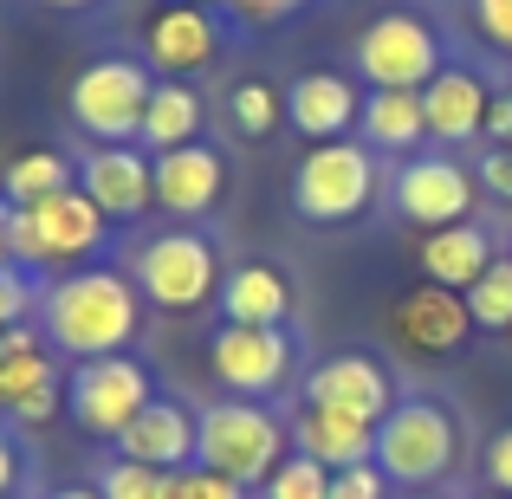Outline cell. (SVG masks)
Instances as JSON below:
<instances>
[{
  "instance_id": "cell-40",
  "label": "cell",
  "mask_w": 512,
  "mask_h": 499,
  "mask_svg": "<svg viewBox=\"0 0 512 499\" xmlns=\"http://www.w3.org/2000/svg\"><path fill=\"white\" fill-rule=\"evenodd\" d=\"M46 499H104L98 487H59V493H46Z\"/></svg>"
},
{
  "instance_id": "cell-13",
  "label": "cell",
  "mask_w": 512,
  "mask_h": 499,
  "mask_svg": "<svg viewBox=\"0 0 512 499\" xmlns=\"http://www.w3.org/2000/svg\"><path fill=\"white\" fill-rule=\"evenodd\" d=\"M0 396H7V415L26 422V428L46 422V415L65 402L59 370H52V350H46V331H33V325L0 331Z\"/></svg>"
},
{
  "instance_id": "cell-30",
  "label": "cell",
  "mask_w": 512,
  "mask_h": 499,
  "mask_svg": "<svg viewBox=\"0 0 512 499\" xmlns=\"http://www.w3.org/2000/svg\"><path fill=\"white\" fill-rule=\"evenodd\" d=\"M266 499H331V467H318L312 454H286L266 480Z\"/></svg>"
},
{
  "instance_id": "cell-6",
  "label": "cell",
  "mask_w": 512,
  "mask_h": 499,
  "mask_svg": "<svg viewBox=\"0 0 512 499\" xmlns=\"http://www.w3.org/2000/svg\"><path fill=\"white\" fill-rule=\"evenodd\" d=\"M150 65L143 59H91L85 72L72 78V124L85 130L91 143H137L143 137V111H150Z\"/></svg>"
},
{
  "instance_id": "cell-23",
  "label": "cell",
  "mask_w": 512,
  "mask_h": 499,
  "mask_svg": "<svg viewBox=\"0 0 512 499\" xmlns=\"http://www.w3.org/2000/svg\"><path fill=\"white\" fill-rule=\"evenodd\" d=\"M292 454H312L318 467L344 474V467H357V461H376V428L357 422V415L312 409V402H305L299 422H292Z\"/></svg>"
},
{
  "instance_id": "cell-4",
  "label": "cell",
  "mask_w": 512,
  "mask_h": 499,
  "mask_svg": "<svg viewBox=\"0 0 512 499\" xmlns=\"http://www.w3.org/2000/svg\"><path fill=\"white\" fill-rule=\"evenodd\" d=\"M454 448H461V428L435 396H402L376 422V467L389 474V487L428 493L454 467Z\"/></svg>"
},
{
  "instance_id": "cell-28",
  "label": "cell",
  "mask_w": 512,
  "mask_h": 499,
  "mask_svg": "<svg viewBox=\"0 0 512 499\" xmlns=\"http://www.w3.org/2000/svg\"><path fill=\"white\" fill-rule=\"evenodd\" d=\"M467 318H474V331H512V253H500L467 286Z\"/></svg>"
},
{
  "instance_id": "cell-35",
  "label": "cell",
  "mask_w": 512,
  "mask_h": 499,
  "mask_svg": "<svg viewBox=\"0 0 512 499\" xmlns=\"http://www.w3.org/2000/svg\"><path fill=\"white\" fill-rule=\"evenodd\" d=\"M474 26L487 33V46L512 52V0H474Z\"/></svg>"
},
{
  "instance_id": "cell-24",
  "label": "cell",
  "mask_w": 512,
  "mask_h": 499,
  "mask_svg": "<svg viewBox=\"0 0 512 499\" xmlns=\"http://www.w3.org/2000/svg\"><path fill=\"white\" fill-rule=\"evenodd\" d=\"M201 98L195 85H182V78H163V85L150 91V111H143V150L163 156V150H182V143H201Z\"/></svg>"
},
{
  "instance_id": "cell-19",
  "label": "cell",
  "mask_w": 512,
  "mask_h": 499,
  "mask_svg": "<svg viewBox=\"0 0 512 499\" xmlns=\"http://www.w3.org/2000/svg\"><path fill=\"white\" fill-rule=\"evenodd\" d=\"M117 454L156 467V474H182V467L195 461V415L175 396H150V409L117 435Z\"/></svg>"
},
{
  "instance_id": "cell-33",
  "label": "cell",
  "mask_w": 512,
  "mask_h": 499,
  "mask_svg": "<svg viewBox=\"0 0 512 499\" xmlns=\"http://www.w3.org/2000/svg\"><path fill=\"white\" fill-rule=\"evenodd\" d=\"M331 499H389V474L376 461H357L344 474H331Z\"/></svg>"
},
{
  "instance_id": "cell-17",
  "label": "cell",
  "mask_w": 512,
  "mask_h": 499,
  "mask_svg": "<svg viewBox=\"0 0 512 499\" xmlns=\"http://www.w3.org/2000/svg\"><path fill=\"white\" fill-rule=\"evenodd\" d=\"M357 117H363V98L344 72H299L286 85V124L305 143H338Z\"/></svg>"
},
{
  "instance_id": "cell-2",
  "label": "cell",
  "mask_w": 512,
  "mask_h": 499,
  "mask_svg": "<svg viewBox=\"0 0 512 499\" xmlns=\"http://www.w3.org/2000/svg\"><path fill=\"white\" fill-rule=\"evenodd\" d=\"M286 454H292V422H279L266 402L227 396L195 415V461L221 467L240 487H266Z\"/></svg>"
},
{
  "instance_id": "cell-15",
  "label": "cell",
  "mask_w": 512,
  "mask_h": 499,
  "mask_svg": "<svg viewBox=\"0 0 512 499\" xmlns=\"http://www.w3.org/2000/svg\"><path fill=\"white\" fill-rule=\"evenodd\" d=\"M221 195H227V156L214 150L208 137L156 156V208L163 214H175V221H201Z\"/></svg>"
},
{
  "instance_id": "cell-21",
  "label": "cell",
  "mask_w": 512,
  "mask_h": 499,
  "mask_svg": "<svg viewBox=\"0 0 512 499\" xmlns=\"http://www.w3.org/2000/svg\"><path fill=\"white\" fill-rule=\"evenodd\" d=\"M493 260H500V253H493V234H487L480 221L435 227V234H422V247H415L422 279H428V286H448V292H467Z\"/></svg>"
},
{
  "instance_id": "cell-37",
  "label": "cell",
  "mask_w": 512,
  "mask_h": 499,
  "mask_svg": "<svg viewBox=\"0 0 512 499\" xmlns=\"http://www.w3.org/2000/svg\"><path fill=\"white\" fill-rule=\"evenodd\" d=\"M480 137L493 143V150H512V85L506 91H493V104H487V130Z\"/></svg>"
},
{
  "instance_id": "cell-20",
  "label": "cell",
  "mask_w": 512,
  "mask_h": 499,
  "mask_svg": "<svg viewBox=\"0 0 512 499\" xmlns=\"http://www.w3.org/2000/svg\"><path fill=\"white\" fill-rule=\"evenodd\" d=\"M487 78L467 72V65H441L435 78L422 85V111H428V137L435 143H467L487 130Z\"/></svg>"
},
{
  "instance_id": "cell-14",
  "label": "cell",
  "mask_w": 512,
  "mask_h": 499,
  "mask_svg": "<svg viewBox=\"0 0 512 499\" xmlns=\"http://www.w3.org/2000/svg\"><path fill=\"white\" fill-rule=\"evenodd\" d=\"M214 52H221V20L201 0H169L143 26V65H156L163 78L201 72V65H214Z\"/></svg>"
},
{
  "instance_id": "cell-3",
  "label": "cell",
  "mask_w": 512,
  "mask_h": 499,
  "mask_svg": "<svg viewBox=\"0 0 512 499\" xmlns=\"http://www.w3.org/2000/svg\"><path fill=\"white\" fill-rule=\"evenodd\" d=\"M124 273L137 279L143 305H156V312H201L208 299H221L227 266H221V253H214L208 234H195V227H163V234L137 240Z\"/></svg>"
},
{
  "instance_id": "cell-27",
  "label": "cell",
  "mask_w": 512,
  "mask_h": 499,
  "mask_svg": "<svg viewBox=\"0 0 512 499\" xmlns=\"http://www.w3.org/2000/svg\"><path fill=\"white\" fill-rule=\"evenodd\" d=\"M227 124H234L247 143H266L279 124H286V91H279L273 78H240V85L227 91Z\"/></svg>"
},
{
  "instance_id": "cell-39",
  "label": "cell",
  "mask_w": 512,
  "mask_h": 499,
  "mask_svg": "<svg viewBox=\"0 0 512 499\" xmlns=\"http://www.w3.org/2000/svg\"><path fill=\"white\" fill-rule=\"evenodd\" d=\"M227 7H240L253 26H273V20H286V13H299L305 0H227Z\"/></svg>"
},
{
  "instance_id": "cell-18",
  "label": "cell",
  "mask_w": 512,
  "mask_h": 499,
  "mask_svg": "<svg viewBox=\"0 0 512 499\" xmlns=\"http://www.w3.org/2000/svg\"><path fill=\"white\" fill-rule=\"evenodd\" d=\"M33 227H39V247H46V266H85L91 253L104 247V234H111L104 208L85 195V188H65V195L39 201Z\"/></svg>"
},
{
  "instance_id": "cell-5",
  "label": "cell",
  "mask_w": 512,
  "mask_h": 499,
  "mask_svg": "<svg viewBox=\"0 0 512 499\" xmlns=\"http://www.w3.org/2000/svg\"><path fill=\"white\" fill-rule=\"evenodd\" d=\"M376 201V156L370 143H312L299 169H292V214L318 227H344Z\"/></svg>"
},
{
  "instance_id": "cell-44",
  "label": "cell",
  "mask_w": 512,
  "mask_h": 499,
  "mask_svg": "<svg viewBox=\"0 0 512 499\" xmlns=\"http://www.w3.org/2000/svg\"><path fill=\"white\" fill-rule=\"evenodd\" d=\"M474 499H506V493H474Z\"/></svg>"
},
{
  "instance_id": "cell-43",
  "label": "cell",
  "mask_w": 512,
  "mask_h": 499,
  "mask_svg": "<svg viewBox=\"0 0 512 499\" xmlns=\"http://www.w3.org/2000/svg\"><path fill=\"white\" fill-rule=\"evenodd\" d=\"M402 499H441V493H402Z\"/></svg>"
},
{
  "instance_id": "cell-32",
  "label": "cell",
  "mask_w": 512,
  "mask_h": 499,
  "mask_svg": "<svg viewBox=\"0 0 512 499\" xmlns=\"http://www.w3.org/2000/svg\"><path fill=\"white\" fill-rule=\"evenodd\" d=\"M39 299H46V292L26 279V266H7V273H0V331H7V325H26V318L39 312Z\"/></svg>"
},
{
  "instance_id": "cell-11",
  "label": "cell",
  "mask_w": 512,
  "mask_h": 499,
  "mask_svg": "<svg viewBox=\"0 0 512 499\" xmlns=\"http://www.w3.org/2000/svg\"><path fill=\"white\" fill-rule=\"evenodd\" d=\"M305 402H312V409L357 415V422L376 428L402 396H396V376H389L383 357H370V350H338V357H325L305 376Z\"/></svg>"
},
{
  "instance_id": "cell-36",
  "label": "cell",
  "mask_w": 512,
  "mask_h": 499,
  "mask_svg": "<svg viewBox=\"0 0 512 499\" xmlns=\"http://www.w3.org/2000/svg\"><path fill=\"white\" fill-rule=\"evenodd\" d=\"M487 480H493V493L512 499V428H500V435L487 441Z\"/></svg>"
},
{
  "instance_id": "cell-34",
  "label": "cell",
  "mask_w": 512,
  "mask_h": 499,
  "mask_svg": "<svg viewBox=\"0 0 512 499\" xmlns=\"http://www.w3.org/2000/svg\"><path fill=\"white\" fill-rule=\"evenodd\" d=\"M474 182L487 188L493 201H512V150H493V143H487L480 163H474Z\"/></svg>"
},
{
  "instance_id": "cell-1",
  "label": "cell",
  "mask_w": 512,
  "mask_h": 499,
  "mask_svg": "<svg viewBox=\"0 0 512 499\" xmlns=\"http://www.w3.org/2000/svg\"><path fill=\"white\" fill-rule=\"evenodd\" d=\"M39 318H46V344L65 350V357L91 363V357H117L130 350V337L143 331V292L130 273H104V266H85V273H65L46 286L39 299Z\"/></svg>"
},
{
  "instance_id": "cell-16",
  "label": "cell",
  "mask_w": 512,
  "mask_h": 499,
  "mask_svg": "<svg viewBox=\"0 0 512 499\" xmlns=\"http://www.w3.org/2000/svg\"><path fill=\"white\" fill-rule=\"evenodd\" d=\"M389 325L409 350H422V357H454V350L467 344V331H474V318H467V292H448V286H409L396 299V312H389Z\"/></svg>"
},
{
  "instance_id": "cell-46",
  "label": "cell",
  "mask_w": 512,
  "mask_h": 499,
  "mask_svg": "<svg viewBox=\"0 0 512 499\" xmlns=\"http://www.w3.org/2000/svg\"><path fill=\"white\" fill-rule=\"evenodd\" d=\"M0 415H7V396H0Z\"/></svg>"
},
{
  "instance_id": "cell-42",
  "label": "cell",
  "mask_w": 512,
  "mask_h": 499,
  "mask_svg": "<svg viewBox=\"0 0 512 499\" xmlns=\"http://www.w3.org/2000/svg\"><path fill=\"white\" fill-rule=\"evenodd\" d=\"M13 266V253H7V227H0V273H7Z\"/></svg>"
},
{
  "instance_id": "cell-7",
  "label": "cell",
  "mask_w": 512,
  "mask_h": 499,
  "mask_svg": "<svg viewBox=\"0 0 512 499\" xmlns=\"http://www.w3.org/2000/svg\"><path fill=\"white\" fill-rule=\"evenodd\" d=\"M150 396H156V383L130 350L91 357V363H78V370L65 376V415H72L78 435H91V441H117L143 409H150Z\"/></svg>"
},
{
  "instance_id": "cell-26",
  "label": "cell",
  "mask_w": 512,
  "mask_h": 499,
  "mask_svg": "<svg viewBox=\"0 0 512 499\" xmlns=\"http://www.w3.org/2000/svg\"><path fill=\"white\" fill-rule=\"evenodd\" d=\"M65 188H78V163L59 150H20L0 169V201H13V208H39V201L65 195Z\"/></svg>"
},
{
  "instance_id": "cell-41",
  "label": "cell",
  "mask_w": 512,
  "mask_h": 499,
  "mask_svg": "<svg viewBox=\"0 0 512 499\" xmlns=\"http://www.w3.org/2000/svg\"><path fill=\"white\" fill-rule=\"evenodd\" d=\"M39 7H59V13H85V7H98V0H39Z\"/></svg>"
},
{
  "instance_id": "cell-10",
  "label": "cell",
  "mask_w": 512,
  "mask_h": 499,
  "mask_svg": "<svg viewBox=\"0 0 512 499\" xmlns=\"http://www.w3.org/2000/svg\"><path fill=\"white\" fill-rule=\"evenodd\" d=\"M474 169L461 163V156L435 150V156H415L409 169H396V182H389V201H396L402 221H415L422 234H435V227H454V221H474Z\"/></svg>"
},
{
  "instance_id": "cell-45",
  "label": "cell",
  "mask_w": 512,
  "mask_h": 499,
  "mask_svg": "<svg viewBox=\"0 0 512 499\" xmlns=\"http://www.w3.org/2000/svg\"><path fill=\"white\" fill-rule=\"evenodd\" d=\"M201 7H227V0H201Z\"/></svg>"
},
{
  "instance_id": "cell-8",
  "label": "cell",
  "mask_w": 512,
  "mask_h": 499,
  "mask_svg": "<svg viewBox=\"0 0 512 499\" xmlns=\"http://www.w3.org/2000/svg\"><path fill=\"white\" fill-rule=\"evenodd\" d=\"M350 59H357V72L370 78V91H422L428 78L448 65L441 59V33L409 7L376 13V20L357 33Z\"/></svg>"
},
{
  "instance_id": "cell-22",
  "label": "cell",
  "mask_w": 512,
  "mask_h": 499,
  "mask_svg": "<svg viewBox=\"0 0 512 499\" xmlns=\"http://www.w3.org/2000/svg\"><path fill=\"white\" fill-rule=\"evenodd\" d=\"M221 318L227 325H286L292 318V279H286V266H273V260H247V266H234V273L221 279Z\"/></svg>"
},
{
  "instance_id": "cell-25",
  "label": "cell",
  "mask_w": 512,
  "mask_h": 499,
  "mask_svg": "<svg viewBox=\"0 0 512 499\" xmlns=\"http://www.w3.org/2000/svg\"><path fill=\"white\" fill-rule=\"evenodd\" d=\"M357 124H363V143H370V150H415V143L428 137L422 91H370Z\"/></svg>"
},
{
  "instance_id": "cell-29",
  "label": "cell",
  "mask_w": 512,
  "mask_h": 499,
  "mask_svg": "<svg viewBox=\"0 0 512 499\" xmlns=\"http://www.w3.org/2000/svg\"><path fill=\"white\" fill-rule=\"evenodd\" d=\"M98 493L104 499H175L169 474H156V467H143V461H124V454L98 467Z\"/></svg>"
},
{
  "instance_id": "cell-12",
  "label": "cell",
  "mask_w": 512,
  "mask_h": 499,
  "mask_svg": "<svg viewBox=\"0 0 512 499\" xmlns=\"http://www.w3.org/2000/svg\"><path fill=\"white\" fill-rule=\"evenodd\" d=\"M78 188L104 208V221H137L156 201V156L143 143H91L78 163Z\"/></svg>"
},
{
  "instance_id": "cell-38",
  "label": "cell",
  "mask_w": 512,
  "mask_h": 499,
  "mask_svg": "<svg viewBox=\"0 0 512 499\" xmlns=\"http://www.w3.org/2000/svg\"><path fill=\"white\" fill-rule=\"evenodd\" d=\"M20 480H26V454H20V441L0 428V499L20 493Z\"/></svg>"
},
{
  "instance_id": "cell-31",
  "label": "cell",
  "mask_w": 512,
  "mask_h": 499,
  "mask_svg": "<svg viewBox=\"0 0 512 499\" xmlns=\"http://www.w3.org/2000/svg\"><path fill=\"white\" fill-rule=\"evenodd\" d=\"M169 493L175 499H247L240 480H227L221 467H208V461H188L182 474H169Z\"/></svg>"
},
{
  "instance_id": "cell-9",
  "label": "cell",
  "mask_w": 512,
  "mask_h": 499,
  "mask_svg": "<svg viewBox=\"0 0 512 499\" xmlns=\"http://www.w3.org/2000/svg\"><path fill=\"white\" fill-rule=\"evenodd\" d=\"M292 363H299V350H292L286 325H221L208 337V370L247 402H273L292 383Z\"/></svg>"
}]
</instances>
